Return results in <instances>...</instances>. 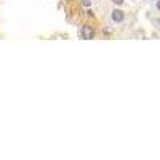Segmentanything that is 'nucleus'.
<instances>
[{
  "instance_id": "nucleus-6",
  "label": "nucleus",
  "mask_w": 160,
  "mask_h": 160,
  "mask_svg": "<svg viewBox=\"0 0 160 160\" xmlns=\"http://www.w3.org/2000/svg\"><path fill=\"white\" fill-rule=\"evenodd\" d=\"M157 21H158V24H160V18H158V19H157Z\"/></svg>"
},
{
  "instance_id": "nucleus-2",
  "label": "nucleus",
  "mask_w": 160,
  "mask_h": 160,
  "mask_svg": "<svg viewBox=\"0 0 160 160\" xmlns=\"http://www.w3.org/2000/svg\"><path fill=\"white\" fill-rule=\"evenodd\" d=\"M110 18H112V21H114V23H123L125 21V13L122 10H114L112 15H110Z\"/></svg>"
},
{
  "instance_id": "nucleus-5",
  "label": "nucleus",
  "mask_w": 160,
  "mask_h": 160,
  "mask_svg": "<svg viewBox=\"0 0 160 160\" xmlns=\"http://www.w3.org/2000/svg\"><path fill=\"white\" fill-rule=\"evenodd\" d=\"M155 6H157V10L160 11V0H157V3H155Z\"/></svg>"
},
{
  "instance_id": "nucleus-4",
  "label": "nucleus",
  "mask_w": 160,
  "mask_h": 160,
  "mask_svg": "<svg viewBox=\"0 0 160 160\" xmlns=\"http://www.w3.org/2000/svg\"><path fill=\"white\" fill-rule=\"evenodd\" d=\"M82 3L85 5V6H88V5H90V0H82Z\"/></svg>"
},
{
  "instance_id": "nucleus-3",
  "label": "nucleus",
  "mask_w": 160,
  "mask_h": 160,
  "mask_svg": "<svg viewBox=\"0 0 160 160\" xmlns=\"http://www.w3.org/2000/svg\"><path fill=\"white\" fill-rule=\"evenodd\" d=\"M112 3H114V5H122V3H123V0H112Z\"/></svg>"
},
{
  "instance_id": "nucleus-1",
  "label": "nucleus",
  "mask_w": 160,
  "mask_h": 160,
  "mask_svg": "<svg viewBox=\"0 0 160 160\" xmlns=\"http://www.w3.org/2000/svg\"><path fill=\"white\" fill-rule=\"evenodd\" d=\"M80 35H82V39L90 40V39H93V37H95V29H93L90 24H85V26H82Z\"/></svg>"
}]
</instances>
